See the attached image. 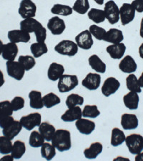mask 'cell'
Returning a JSON list of instances; mask_svg holds the SVG:
<instances>
[{
    "label": "cell",
    "mask_w": 143,
    "mask_h": 161,
    "mask_svg": "<svg viewBox=\"0 0 143 161\" xmlns=\"http://www.w3.org/2000/svg\"><path fill=\"white\" fill-rule=\"evenodd\" d=\"M51 141L52 144L59 152L67 151L72 147L71 134L67 130H57Z\"/></svg>",
    "instance_id": "1"
},
{
    "label": "cell",
    "mask_w": 143,
    "mask_h": 161,
    "mask_svg": "<svg viewBox=\"0 0 143 161\" xmlns=\"http://www.w3.org/2000/svg\"><path fill=\"white\" fill-rule=\"evenodd\" d=\"M79 81L78 77L75 75H62L59 79L57 87L61 93L69 92L76 87Z\"/></svg>",
    "instance_id": "2"
},
{
    "label": "cell",
    "mask_w": 143,
    "mask_h": 161,
    "mask_svg": "<svg viewBox=\"0 0 143 161\" xmlns=\"http://www.w3.org/2000/svg\"><path fill=\"white\" fill-rule=\"evenodd\" d=\"M78 48L77 43L72 40H62L54 47V50L57 53L68 57H73L76 55L78 53Z\"/></svg>",
    "instance_id": "3"
},
{
    "label": "cell",
    "mask_w": 143,
    "mask_h": 161,
    "mask_svg": "<svg viewBox=\"0 0 143 161\" xmlns=\"http://www.w3.org/2000/svg\"><path fill=\"white\" fill-rule=\"evenodd\" d=\"M125 143L129 153L137 155L143 150V137L140 134H131L126 137Z\"/></svg>",
    "instance_id": "4"
},
{
    "label": "cell",
    "mask_w": 143,
    "mask_h": 161,
    "mask_svg": "<svg viewBox=\"0 0 143 161\" xmlns=\"http://www.w3.org/2000/svg\"><path fill=\"white\" fill-rule=\"evenodd\" d=\"M104 12L105 13L106 19L111 25H114L119 22V9L115 2L113 0H110L107 2L104 8Z\"/></svg>",
    "instance_id": "5"
},
{
    "label": "cell",
    "mask_w": 143,
    "mask_h": 161,
    "mask_svg": "<svg viewBox=\"0 0 143 161\" xmlns=\"http://www.w3.org/2000/svg\"><path fill=\"white\" fill-rule=\"evenodd\" d=\"M22 127L28 131H31L35 127H39L41 123V116L39 113H32L23 116L20 119Z\"/></svg>",
    "instance_id": "6"
},
{
    "label": "cell",
    "mask_w": 143,
    "mask_h": 161,
    "mask_svg": "<svg viewBox=\"0 0 143 161\" xmlns=\"http://www.w3.org/2000/svg\"><path fill=\"white\" fill-rule=\"evenodd\" d=\"M7 72L9 77H12L17 81L22 80L25 75V70L24 67L19 62L17 61H7L6 62Z\"/></svg>",
    "instance_id": "7"
},
{
    "label": "cell",
    "mask_w": 143,
    "mask_h": 161,
    "mask_svg": "<svg viewBox=\"0 0 143 161\" xmlns=\"http://www.w3.org/2000/svg\"><path fill=\"white\" fill-rule=\"evenodd\" d=\"M37 9V6L32 0H22L18 9V13L24 19L34 18L36 15Z\"/></svg>",
    "instance_id": "8"
},
{
    "label": "cell",
    "mask_w": 143,
    "mask_h": 161,
    "mask_svg": "<svg viewBox=\"0 0 143 161\" xmlns=\"http://www.w3.org/2000/svg\"><path fill=\"white\" fill-rule=\"evenodd\" d=\"M75 41L77 46L85 50H90L94 44L92 35L88 30L82 31V32L78 34L75 37Z\"/></svg>",
    "instance_id": "9"
},
{
    "label": "cell",
    "mask_w": 143,
    "mask_h": 161,
    "mask_svg": "<svg viewBox=\"0 0 143 161\" xmlns=\"http://www.w3.org/2000/svg\"><path fill=\"white\" fill-rule=\"evenodd\" d=\"M135 17V10L131 4L124 3L119 9V17L122 25L125 26L132 22Z\"/></svg>",
    "instance_id": "10"
},
{
    "label": "cell",
    "mask_w": 143,
    "mask_h": 161,
    "mask_svg": "<svg viewBox=\"0 0 143 161\" xmlns=\"http://www.w3.org/2000/svg\"><path fill=\"white\" fill-rule=\"evenodd\" d=\"M120 87V82H119L115 77H108L104 82L102 87L101 88V91L104 96L105 97H110L111 95H113L119 90Z\"/></svg>",
    "instance_id": "11"
},
{
    "label": "cell",
    "mask_w": 143,
    "mask_h": 161,
    "mask_svg": "<svg viewBox=\"0 0 143 161\" xmlns=\"http://www.w3.org/2000/svg\"><path fill=\"white\" fill-rule=\"evenodd\" d=\"M47 27L54 35H60L66 29L65 22L59 17H53L49 19Z\"/></svg>",
    "instance_id": "12"
},
{
    "label": "cell",
    "mask_w": 143,
    "mask_h": 161,
    "mask_svg": "<svg viewBox=\"0 0 143 161\" xmlns=\"http://www.w3.org/2000/svg\"><path fill=\"white\" fill-rule=\"evenodd\" d=\"M101 76L98 73L90 72L82 81L83 87L89 90H96L100 86Z\"/></svg>",
    "instance_id": "13"
},
{
    "label": "cell",
    "mask_w": 143,
    "mask_h": 161,
    "mask_svg": "<svg viewBox=\"0 0 143 161\" xmlns=\"http://www.w3.org/2000/svg\"><path fill=\"white\" fill-rule=\"evenodd\" d=\"M9 40L14 43H27L30 40L31 37L30 33H28L22 30H13L9 31L7 34Z\"/></svg>",
    "instance_id": "14"
},
{
    "label": "cell",
    "mask_w": 143,
    "mask_h": 161,
    "mask_svg": "<svg viewBox=\"0 0 143 161\" xmlns=\"http://www.w3.org/2000/svg\"><path fill=\"white\" fill-rule=\"evenodd\" d=\"M75 126L80 133L87 136L90 135L95 129V123L94 122L85 118H80L76 120Z\"/></svg>",
    "instance_id": "15"
},
{
    "label": "cell",
    "mask_w": 143,
    "mask_h": 161,
    "mask_svg": "<svg viewBox=\"0 0 143 161\" xmlns=\"http://www.w3.org/2000/svg\"><path fill=\"white\" fill-rule=\"evenodd\" d=\"M106 51L110 54L111 58L113 59H119L123 58L124 53H125L126 46L122 42L118 44H112L106 48Z\"/></svg>",
    "instance_id": "16"
},
{
    "label": "cell",
    "mask_w": 143,
    "mask_h": 161,
    "mask_svg": "<svg viewBox=\"0 0 143 161\" xmlns=\"http://www.w3.org/2000/svg\"><path fill=\"white\" fill-rule=\"evenodd\" d=\"M43 26L37 19L34 18L24 19L20 22V29L28 33H35Z\"/></svg>",
    "instance_id": "17"
},
{
    "label": "cell",
    "mask_w": 143,
    "mask_h": 161,
    "mask_svg": "<svg viewBox=\"0 0 143 161\" xmlns=\"http://www.w3.org/2000/svg\"><path fill=\"white\" fill-rule=\"evenodd\" d=\"M18 47L16 43L10 42L5 44L2 52V58L7 61H13L18 54Z\"/></svg>",
    "instance_id": "18"
},
{
    "label": "cell",
    "mask_w": 143,
    "mask_h": 161,
    "mask_svg": "<svg viewBox=\"0 0 143 161\" xmlns=\"http://www.w3.org/2000/svg\"><path fill=\"white\" fill-rule=\"evenodd\" d=\"M138 125V118L133 114L124 113L121 116V125L124 130H128L136 129Z\"/></svg>",
    "instance_id": "19"
},
{
    "label": "cell",
    "mask_w": 143,
    "mask_h": 161,
    "mask_svg": "<svg viewBox=\"0 0 143 161\" xmlns=\"http://www.w3.org/2000/svg\"><path fill=\"white\" fill-rule=\"evenodd\" d=\"M22 125L19 121L14 120L9 125L2 129V133L5 137L10 140H13L19 132L22 131Z\"/></svg>",
    "instance_id": "20"
},
{
    "label": "cell",
    "mask_w": 143,
    "mask_h": 161,
    "mask_svg": "<svg viewBox=\"0 0 143 161\" xmlns=\"http://www.w3.org/2000/svg\"><path fill=\"white\" fill-rule=\"evenodd\" d=\"M119 68L124 73H132L137 70V65L130 55H127L119 64Z\"/></svg>",
    "instance_id": "21"
},
{
    "label": "cell",
    "mask_w": 143,
    "mask_h": 161,
    "mask_svg": "<svg viewBox=\"0 0 143 161\" xmlns=\"http://www.w3.org/2000/svg\"><path fill=\"white\" fill-rule=\"evenodd\" d=\"M82 110L79 106L68 108L61 116V120L64 122H73L82 118Z\"/></svg>",
    "instance_id": "22"
},
{
    "label": "cell",
    "mask_w": 143,
    "mask_h": 161,
    "mask_svg": "<svg viewBox=\"0 0 143 161\" xmlns=\"http://www.w3.org/2000/svg\"><path fill=\"white\" fill-rule=\"evenodd\" d=\"M64 67L62 64L52 62L49 67L47 71V77L51 81H57L62 75H64Z\"/></svg>",
    "instance_id": "23"
},
{
    "label": "cell",
    "mask_w": 143,
    "mask_h": 161,
    "mask_svg": "<svg viewBox=\"0 0 143 161\" xmlns=\"http://www.w3.org/2000/svg\"><path fill=\"white\" fill-rule=\"evenodd\" d=\"M139 95L138 93L131 92L127 93L123 97V102L127 108L131 110H135L138 108L139 105Z\"/></svg>",
    "instance_id": "24"
},
{
    "label": "cell",
    "mask_w": 143,
    "mask_h": 161,
    "mask_svg": "<svg viewBox=\"0 0 143 161\" xmlns=\"http://www.w3.org/2000/svg\"><path fill=\"white\" fill-rule=\"evenodd\" d=\"M103 145L99 142H92L90 146L84 150V155L87 159H96L99 155L102 152Z\"/></svg>",
    "instance_id": "25"
},
{
    "label": "cell",
    "mask_w": 143,
    "mask_h": 161,
    "mask_svg": "<svg viewBox=\"0 0 143 161\" xmlns=\"http://www.w3.org/2000/svg\"><path fill=\"white\" fill-rule=\"evenodd\" d=\"M123 40L124 36L123 32L116 28H112L107 32L104 41L111 44H118L123 41Z\"/></svg>",
    "instance_id": "26"
},
{
    "label": "cell",
    "mask_w": 143,
    "mask_h": 161,
    "mask_svg": "<svg viewBox=\"0 0 143 161\" xmlns=\"http://www.w3.org/2000/svg\"><path fill=\"white\" fill-rule=\"evenodd\" d=\"M90 66L98 73L103 74L106 72V64L101 59L97 54H92L88 59Z\"/></svg>",
    "instance_id": "27"
},
{
    "label": "cell",
    "mask_w": 143,
    "mask_h": 161,
    "mask_svg": "<svg viewBox=\"0 0 143 161\" xmlns=\"http://www.w3.org/2000/svg\"><path fill=\"white\" fill-rule=\"evenodd\" d=\"M28 96L30 98V106L31 108L36 110L43 108L44 104L41 92L37 90H32L29 93Z\"/></svg>",
    "instance_id": "28"
},
{
    "label": "cell",
    "mask_w": 143,
    "mask_h": 161,
    "mask_svg": "<svg viewBox=\"0 0 143 161\" xmlns=\"http://www.w3.org/2000/svg\"><path fill=\"white\" fill-rule=\"evenodd\" d=\"M56 130L52 125L47 123V122H44L41 123L39 126V132H40L41 136L44 137L45 141H50L54 136Z\"/></svg>",
    "instance_id": "29"
},
{
    "label": "cell",
    "mask_w": 143,
    "mask_h": 161,
    "mask_svg": "<svg viewBox=\"0 0 143 161\" xmlns=\"http://www.w3.org/2000/svg\"><path fill=\"white\" fill-rule=\"evenodd\" d=\"M126 136L123 131L118 128H114L112 130L110 143L114 147H118L121 145L125 141Z\"/></svg>",
    "instance_id": "30"
},
{
    "label": "cell",
    "mask_w": 143,
    "mask_h": 161,
    "mask_svg": "<svg viewBox=\"0 0 143 161\" xmlns=\"http://www.w3.org/2000/svg\"><path fill=\"white\" fill-rule=\"evenodd\" d=\"M26 152V145L22 141H16L12 145L11 155L15 160H19Z\"/></svg>",
    "instance_id": "31"
},
{
    "label": "cell",
    "mask_w": 143,
    "mask_h": 161,
    "mask_svg": "<svg viewBox=\"0 0 143 161\" xmlns=\"http://www.w3.org/2000/svg\"><path fill=\"white\" fill-rule=\"evenodd\" d=\"M41 157L47 160H51L56 155V148L52 144L44 142L41 147Z\"/></svg>",
    "instance_id": "32"
},
{
    "label": "cell",
    "mask_w": 143,
    "mask_h": 161,
    "mask_svg": "<svg viewBox=\"0 0 143 161\" xmlns=\"http://www.w3.org/2000/svg\"><path fill=\"white\" fill-rule=\"evenodd\" d=\"M30 50L35 58H39L47 53L48 48L45 42H35L30 47Z\"/></svg>",
    "instance_id": "33"
},
{
    "label": "cell",
    "mask_w": 143,
    "mask_h": 161,
    "mask_svg": "<svg viewBox=\"0 0 143 161\" xmlns=\"http://www.w3.org/2000/svg\"><path fill=\"white\" fill-rule=\"evenodd\" d=\"M73 9L72 7L68 6V5L64 4H56L52 7L51 12L54 14L60 15V16H69L72 14Z\"/></svg>",
    "instance_id": "34"
},
{
    "label": "cell",
    "mask_w": 143,
    "mask_h": 161,
    "mask_svg": "<svg viewBox=\"0 0 143 161\" xmlns=\"http://www.w3.org/2000/svg\"><path fill=\"white\" fill-rule=\"evenodd\" d=\"M87 16L90 20H92L96 24L105 22L106 19L105 13L104 12V10L95 8L91 9L87 13Z\"/></svg>",
    "instance_id": "35"
},
{
    "label": "cell",
    "mask_w": 143,
    "mask_h": 161,
    "mask_svg": "<svg viewBox=\"0 0 143 161\" xmlns=\"http://www.w3.org/2000/svg\"><path fill=\"white\" fill-rule=\"evenodd\" d=\"M45 138L41 136L40 132L34 130L31 132L30 138H29V144L31 147L37 148V147H41V145L45 142Z\"/></svg>",
    "instance_id": "36"
},
{
    "label": "cell",
    "mask_w": 143,
    "mask_h": 161,
    "mask_svg": "<svg viewBox=\"0 0 143 161\" xmlns=\"http://www.w3.org/2000/svg\"><path fill=\"white\" fill-rule=\"evenodd\" d=\"M126 85L127 89L131 92H135L137 93L142 92V89L138 82V79L134 74H130L127 77Z\"/></svg>",
    "instance_id": "37"
},
{
    "label": "cell",
    "mask_w": 143,
    "mask_h": 161,
    "mask_svg": "<svg viewBox=\"0 0 143 161\" xmlns=\"http://www.w3.org/2000/svg\"><path fill=\"white\" fill-rule=\"evenodd\" d=\"M42 100L44 106L48 109L59 105L61 103L60 98L53 92H49L45 95L42 97Z\"/></svg>",
    "instance_id": "38"
},
{
    "label": "cell",
    "mask_w": 143,
    "mask_h": 161,
    "mask_svg": "<svg viewBox=\"0 0 143 161\" xmlns=\"http://www.w3.org/2000/svg\"><path fill=\"white\" fill-rule=\"evenodd\" d=\"M84 103V98L81 95L77 94H70L67 96L65 104L68 108L76 107V106H81Z\"/></svg>",
    "instance_id": "39"
},
{
    "label": "cell",
    "mask_w": 143,
    "mask_h": 161,
    "mask_svg": "<svg viewBox=\"0 0 143 161\" xmlns=\"http://www.w3.org/2000/svg\"><path fill=\"white\" fill-rule=\"evenodd\" d=\"M18 62L24 67L25 71H30L36 64V61L34 57L30 55H21L18 58Z\"/></svg>",
    "instance_id": "40"
},
{
    "label": "cell",
    "mask_w": 143,
    "mask_h": 161,
    "mask_svg": "<svg viewBox=\"0 0 143 161\" xmlns=\"http://www.w3.org/2000/svg\"><path fill=\"white\" fill-rule=\"evenodd\" d=\"M90 9V3L88 0H76L72 7V9L80 14H85Z\"/></svg>",
    "instance_id": "41"
},
{
    "label": "cell",
    "mask_w": 143,
    "mask_h": 161,
    "mask_svg": "<svg viewBox=\"0 0 143 161\" xmlns=\"http://www.w3.org/2000/svg\"><path fill=\"white\" fill-rule=\"evenodd\" d=\"M12 140L8 137L0 136V153L2 155H8L12 151Z\"/></svg>",
    "instance_id": "42"
},
{
    "label": "cell",
    "mask_w": 143,
    "mask_h": 161,
    "mask_svg": "<svg viewBox=\"0 0 143 161\" xmlns=\"http://www.w3.org/2000/svg\"><path fill=\"white\" fill-rule=\"evenodd\" d=\"M100 115L97 105H85L82 110V116L85 118H96Z\"/></svg>",
    "instance_id": "43"
},
{
    "label": "cell",
    "mask_w": 143,
    "mask_h": 161,
    "mask_svg": "<svg viewBox=\"0 0 143 161\" xmlns=\"http://www.w3.org/2000/svg\"><path fill=\"white\" fill-rule=\"evenodd\" d=\"M90 32L91 33L93 37L95 39H97V40H104V39L106 35V30L102 27H99V26L96 25H91L89 30Z\"/></svg>",
    "instance_id": "44"
},
{
    "label": "cell",
    "mask_w": 143,
    "mask_h": 161,
    "mask_svg": "<svg viewBox=\"0 0 143 161\" xmlns=\"http://www.w3.org/2000/svg\"><path fill=\"white\" fill-rule=\"evenodd\" d=\"M13 110L11 105V102L4 100L0 102V114L2 117L11 116L13 114Z\"/></svg>",
    "instance_id": "45"
},
{
    "label": "cell",
    "mask_w": 143,
    "mask_h": 161,
    "mask_svg": "<svg viewBox=\"0 0 143 161\" xmlns=\"http://www.w3.org/2000/svg\"><path fill=\"white\" fill-rule=\"evenodd\" d=\"M11 105L13 111H18L22 110L25 106L24 98L20 96H16L11 101Z\"/></svg>",
    "instance_id": "46"
},
{
    "label": "cell",
    "mask_w": 143,
    "mask_h": 161,
    "mask_svg": "<svg viewBox=\"0 0 143 161\" xmlns=\"http://www.w3.org/2000/svg\"><path fill=\"white\" fill-rule=\"evenodd\" d=\"M35 35L37 42H45L47 38V30L45 27H41L35 33Z\"/></svg>",
    "instance_id": "47"
},
{
    "label": "cell",
    "mask_w": 143,
    "mask_h": 161,
    "mask_svg": "<svg viewBox=\"0 0 143 161\" xmlns=\"http://www.w3.org/2000/svg\"><path fill=\"white\" fill-rule=\"evenodd\" d=\"M14 120V118H13L12 116L2 117V118L0 119V128L2 129L4 128L5 127L9 125L12 123Z\"/></svg>",
    "instance_id": "48"
},
{
    "label": "cell",
    "mask_w": 143,
    "mask_h": 161,
    "mask_svg": "<svg viewBox=\"0 0 143 161\" xmlns=\"http://www.w3.org/2000/svg\"><path fill=\"white\" fill-rule=\"evenodd\" d=\"M131 5L133 7L135 11L137 12H143V0H134Z\"/></svg>",
    "instance_id": "49"
},
{
    "label": "cell",
    "mask_w": 143,
    "mask_h": 161,
    "mask_svg": "<svg viewBox=\"0 0 143 161\" xmlns=\"http://www.w3.org/2000/svg\"><path fill=\"white\" fill-rule=\"evenodd\" d=\"M5 80H4V74L1 70H0V87H1L2 85L4 84Z\"/></svg>",
    "instance_id": "50"
},
{
    "label": "cell",
    "mask_w": 143,
    "mask_h": 161,
    "mask_svg": "<svg viewBox=\"0 0 143 161\" xmlns=\"http://www.w3.org/2000/svg\"><path fill=\"white\" fill-rule=\"evenodd\" d=\"M14 160V158H13V157L11 155H5V156L2 157L1 159H0V161H2V160H7V161H12Z\"/></svg>",
    "instance_id": "51"
},
{
    "label": "cell",
    "mask_w": 143,
    "mask_h": 161,
    "mask_svg": "<svg viewBox=\"0 0 143 161\" xmlns=\"http://www.w3.org/2000/svg\"><path fill=\"white\" fill-rule=\"evenodd\" d=\"M135 159L136 161H143V152H141L139 154H137Z\"/></svg>",
    "instance_id": "52"
},
{
    "label": "cell",
    "mask_w": 143,
    "mask_h": 161,
    "mask_svg": "<svg viewBox=\"0 0 143 161\" xmlns=\"http://www.w3.org/2000/svg\"><path fill=\"white\" fill-rule=\"evenodd\" d=\"M139 54H140V58L143 59V43L140 46V47H139Z\"/></svg>",
    "instance_id": "53"
},
{
    "label": "cell",
    "mask_w": 143,
    "mask_h": 161,
    "mask_svg": "<svg viewBox=\"0 0 143 161\" xmlns=\"http://www.w3.org/2000/svg\"><path fill=\"white\" fill-rule=\"evenodd\" d=\"M138 82H139V85H140V87H143V72H142V75H141V76L140 77V78L138 79Z\"/></svg>",
    "instance_id": "54"
},
{
    "label": "cell",
    "mask_w": 143,
    "mask_h": 161,
    "mask_svg": "<svg viewBox=\"0 0 143 161\" xmlns=\"http://www.w3.org/2000/svg\"><path fill=\"white\" fill-rule=\"evenodd\" d=\"M140 37L143 39V18L141 21V25H140Z\"/></svg>",
    "instance_id": "55"
},
{
    "label": "cell",
    "mask_w": 143,
    "mask_h": 161,
    "mask_svg": "<svg viewBox=\"0 0 143 161\" xmlns=\"http://www.w3.org/2000/svg\"><path fill=\"white\" fill-rule=\"evenodd\" d=\"M94 1L99 5L104 4V0H94Z\"/></svg>",
    "instance_id": "56"
},
{
    "label": "cell",
    "mask_w": 143,
    "mask_h": 161,
    "mask_svg": "<svg viewBox=\"0 0 143 161\" xmlns=\"http://www.w3.org/2000/svg\"><path fill=\"white\" fill-rule=\"evenodd\" d=\"M3 42L2 41L0 40V55H2V49H3Z\"/></svg>",
    "instance_id": "57"
},
{
    "label": "cell",
    "mask_w": 143,
    "mask_h": 161,
    "mask_svg": "<svg viewBox=\"0 0 143 161\" xmlns=\"http://www.w3.org/2000/svg\"><path fill=\"white\" fill-rule=\"evenodd\" d=\"M2 118V115H1V114H0V119H1Z\"/></svg>",
    "instance_id": "58"
}]
</instances>
